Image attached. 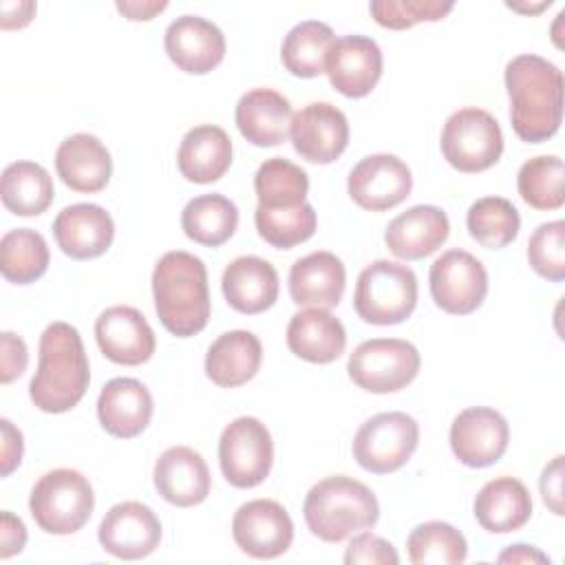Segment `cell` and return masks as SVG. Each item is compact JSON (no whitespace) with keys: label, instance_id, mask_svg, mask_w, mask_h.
<instances>
[{"label":"cell","instance_id":"obj_20","mask_svg":"<svg viewBox=\"0 0 565 565\" xmlns=\"http://www.w3.org/2000/svg\"><path fill=\"white\" fill-rule=\"evenodd\" d=\"M53 236L57 247L75 258L90 260L108 252L115 238L113 216L95 203L66 205L53 221Z\"/></svg>","mask_w":565,"mask_h":565},{"label":"cell","instance_id":"obj_48","mask_svg":"<svg viewBox=\"0 0 565 565\" xmlns=\"http://www.w3.org/2000/svg\"><path fill=\"white\" fill-rule=\"evenodd\" d=\"M35 2L31 0H18V2H2L0 4V11H2V18H0V24L4 31L9 29H22L26 26L33 15H35Z\"/></svg>","mask_w":565,"mask_h":565},{"label":"cell","instance_id":"obj_8","mask_svg":"<svg viewBox=\"0 0 565 565\" xmlns=\"http://www.w3.org/2000/svg\"><path fill=\"white\" fill-rule=\"evenodd\" d=\"M422 358L415 344L399 338H373L353 349L347 362L349 377L369 393H395L419 373Z\"/></svg>","mask_w":565,"mask_h":565},{"label":"cell","instance_id":"obj_39","mask_svg":"<svg viewBox=\"0 0 565 565\" xmlns=\"http://www.w3.org/2000/svg\"><path fill=\"white\" fill-rule=\"evenodd\" d=\"M563 159L556 154H539L527 159L516 174L521 199L534 210H558L565 203Z\"/></svg>","mask_w":565,"mask_h":565},{"label":"cell","instance_id":"obj_34","mask_svg":"<svg viewBox=\"0 0 565 565\" xmlns=\"http://www.w3.org/2000/svg\"><path fill=\"white\" fill-rule=\"evenodd\" d=\"M335 42L333 29L320 20L298 22L282 40L280 62L296 77H318L324 73V62L331 44Z\"/></svg>","mask_w":565,"mask_h":565},{"label":"cell","instance_id":"obj_5","mask_svg":"<svg viewBox=\"0 0 565 565\" xmlns=\"http://www.w3.org/2000/svg\"><path fill=\"white\" fill-rule=\"evenodd\" d=\"M95 508L90 481L73 468L44 472L31 488L29 510L33 521L46 534H75L82 530Z\"/></svg>","mask_w":565,"mask_h":565},{"label":"cell","instance_id":"obj_22","mask_svg":"<svg viewBox=\"0 0 565 565\" xmlns=\"http://www.w3.org/2000/svg\"><path fill=\"white\" fill-rule=\"evenodd\" d=\"M157 492L177 508H192L210 494L205 459L190 446H172L159 455L152 470Z\"/></svg>","mask_w":565,"mask_h":565},{"label":"cell","instance_id":"obj_2","mask_svg":"<svg viewBox=\"0 0 565 565\" xmlns=\"http://www.w3.org/2000/svg\"><path fill=\"white\" fill-rule=\"evenodd\" d=\"M90 366L79 331L68 322H51L40 335L38 371L29 395L42 413H66L86 395Z\"/></svg>","mask_w":565,"mask_h":565},{"label":"cell","instance_id":"obj_35","mask_svg":"<svg viewBox=\"0 0 565 565\" xmlns=\"http://www.w3.org/2000/svg\"><path fill=\"white\" fill-rule=\"evenodd\" d=\"M254 190L258 196V207L289 210L307 203L309 177L289 159L271 157L258 166L254 174Z\"/></svg>","mask_w":565,"mask_h":565},{"label":"cell","instance_id":"obj_47","mask_svg":"<svg viewBox=\"0 0 565 565\" xmlns=\"http://www.w3.org/2000/svg\"><path fill=\"white\" fill-rule=\"evenodd\" d=\"M26 545V527L20 516L4 510L0 516V558L20 554Z\"/></svg>","mask_w":565,"mask_h":565},{"label":"cell","instance_id":"obj_13","mask_svg":"<svg viewBox=\"0 0 565 565\" xmlns=\"http://www.w3.org/2000/svg\"><path fill=\"white\" fill-rule=\"evenodd\" d=\"M452 455L468 468H488L497 463L510 441L505 417L488 406H468L450 424Z\"/></svg>","mask_w":565,"mask_h":565},{"label":"cell","instance_id":"obj_4","mask_svg":"<svg viewBox=\"0 0 565 565\" xmlns=\"http://www.w3.org/2000/svg\"><path fill=\"white\" fill-rule=\"evenodd\" d=\"M302 516L313 536L327 543H340L369 530L380 519L377 497L362 481L333 475L309 488Z\"/></svg>","mask_w":565,"mask_h":565},{"label":"cell","instance_id":"obj_3","mask_svg":"<svg viewBox=\"0 0 565 565\" xmlns=\"http://www.w3.org/2000/svg\"><path fill=\"white\" fill-rule=\"evenodd\" d=\"M152 298L161 324L177 338H190L210 320L207 269L190 252H166L152 269Z\"/></svg>","mask_w":565,"mask_h":565},{"label":"cell","instance_id":"obj_10","mask_svg":"<svg viewBox=\"0 0 565 565\" xmlns=\"http://www.w3.org/2000/svg\"><path fill=\"white\" fill-rule=\"evenodd\" d=\"M274 463V441L267 426L256 417H236L218 439V466L225 481L247 490L260 486Z\"/></svg>","mask_w":565,"mask_h":565},{"label":"cell","instance_id":"obj_11","mask_svg":"<svg viewBox=\"0 0 565 565\" xmlns=\"http://www.w3.org/2000/svg\"><path fill=\"white\" fill-rule=\"evenodd\" d=\"M435 305L452 316L477 311L488 296V271L477 256L466 249H448L428 274Z\"/></svg>","mask_w":565,"mask_h":565},{"label":"cell","instance_id":"obj_12","mask_svg":"<svg viewBox=\"0 0 565 565\" xmlns=\"http://www.w3.org/2000/svg\"><path fill=\"white\" fill-rule=\"evenodd\" d=\"M347 190L353 203L362 210L384 212L406 201L413 190V174L399 157L377 152L360 159L353 166Z\"/></svg>","mask_w":565,"mask_h":565},{"label":"cell","instance_id":"obj_27","mask_svg":"<svg viewBox=\"0 0 565 565\" xmlns=\"http://www.w3.org/2000/svg\"><path fill=\"white\" fill-rule=\"evenodd\" d=\"M221 289L227 305L238 313H263L278 300V274L260 256H238L225 267Z\"/></svg>","mask_w":565,"mask_h":565},{"label":"cell","instance_id":"obj_17","mask_svg":"<svg viewBox=\"0 0 565 565\" xmlns=\"http://www.w3.org/2000/svg\"><path fill=\"white\" fill-rule=\"evenodd\" d=\"M382 51L369 35L335 38L327 53L324 73L331 86L351 99L369 95L382 77Z\"/></svg>","mask_w":565,"mask_h":565},{"label":"cell","instance_id":"obj_42","mask_svg":"<svg viewBox=\"0 0 565 565\" xmlns=\"http://www.w3.org/2000/svg\"><path fill=\"white\" fill-rule=\"evenodd\" d=\"M527 263L545 280L565 278V221L541 223L527 241Z\"/></svg>","mask_w":565,"mask_h":565},{"label":"cell","instance_id":"obj_46","mask_svg":"<svg viewBox=\"0 0 565 565\" xmlns=\"http://www.w3.org/2000/svg\"><path fill=\"white\" fill-rule=\"evenodd\" d=\"M2 428V450H0V472L2 477H9L22 461L24 452V437L20 428H15L9 419H0Z\"/></svg>","mask_w":565,"mask_h":565},{"label":"cell","instance_id":"obj_49","mask_svg":"<svg viewBox=\"0 0 565 565\" xmlns=\"http://www.w3.org/2000/svg\"><path fill=\"white\" fill-rule=\"evenodd\" d=\"M499 563H510V565H550V556L543 554L539 547L534 545H525V543H516L510 545L508 550H503L497 558Z\"/></svg>","mask_w":565,"mask_h":565},{"label":"cell","instance_id":"obj_36","mask_svg":"<svg viewBox=\"0 0 565 565\" xmlns=\"http://www.w3.org/2000/svg\"><path fill=\"white\" fill-rule=\"evenodd\" d=\"M49 245L31 227H18L0 238V271L13 285H29L49 267Z\"/></svg>","mask_w":565,"mask_h":565},{"label":"cell","instance_id":"obj_33","mask_svg":"<svg viewBox=\"0 0 565 565\" xmlns=\"http://www.w3.org/2000/svg\"><path fill=\"white\" fill-rule=\"evenodd\" d=\"M53 179L35 161H13L2 170V205L18 216H38L53 203Z\"/></svg>","mask_w":565,"mask_h":565},{"label":"cell","instance_id":"obj_9","mask_svg":"<svg viewBox=\"0 0 565 565\" xmlns=\"http://www.w3.org/2000/svg\"><path fill=\"white\" fill-rule=\"evenodd\" d=\"M419 444V424L402 411L377 413L355 433L351 450L360 468L388 475L408 463Z\"/></svg>","mask_w":565,"mask_h":565},{"label":"cell","instance_id":"obj_21","mask_svg":"<svg viewBox=\"0 0 565 565\" xmlns=\"http://www.w3.org/2000/svg\"><path fill=\"white\" fill-rule=\"evenodd\" d=\"M154 402L143 382L135 377H113L97 397V419L102 428L119 439L141 435L152 419Z\"/></svg>","mask_w":565,"mask_h":565},{"label":"cell","instance_id":"obj_14","mask_svg":"<svg viewBox=\"0 0 565 565\" xmlns=\"http://www.w3.org/2000/svg\"><path fill=\"white\" fill-rule=\"evenodd\" d=\"M232 536L247 556L276 558L294 543V521L278 501L254 499L234 512Z\"/></svg>","mask_w":565,"mask_h":565},{"label":"cell","instance_id":"obj_16","mask_svg":"<svg viewBox=\"0 0 565 565\" xmlns=\"http://www.w3.org/2000/svg\"><path fill=\"white\" fill-rule=\"evenodd\" d=\"M294 150L309 163L335 161L349 143L347 115L329 102H311L291 117Z\"/></svg>","mask_w":565,"mask_h":565},{"label":"cell","instance_id":"obj_32","mask_svg":"<svg viewBox=\"0 0 565 565\" xmlns=\"http://www.w3.org/2000/svg\"><path fill=\"white\" fill-rule=\"evenodd\" d=\"M238 227V207L227 196L212 192L194 196L181 212L183 234L205 247H218L234 236Z\"/></svg>","mask_w":565,"mask_h":565},{"label":"cell","instance_id":"obj_41","mask_svg":"<svg viewBox=\"0 0 565 565\" xmlns=\"http://www.w3.org/2000/svg\"><path fill=\"white\" fill-rule=\"evenodd\" d=\"M452 9V2L441 0H373L369 4L373 20L393 31H404L419 22H437Z\"/></svg>","mask_w":565,"mask_h":565},{"label":"cell","instance_id":"obj_15","mask_svg":"<svg viewBox=\"0 0 565 565\" xmlns=\"http://www.w3.org/2000/svg\"><path fill=\"white\" fill-rule=\"evenodd\" d=\"M97 541L115 558L139 561L159 547L161 521L146 503L121 501L104 514Z\"/></svg>","mask_w":565,"mask_h":565},{"label":"cell","instance_id":"obj_37","mask_svg":"<svg viewBox=\"0 0 565 565\" xmlns=\"http://www.w3.org/2000/svg\"><path fill=\"white\" fill-rule=\"evenodd\" d=\"M466 227L481 247L501 249L519 236L521 216L512 201L503 196H483L468 207Z\"/></svg>","mask_w":565,"mask_h":565},{"label":"cell","instance_id":"obj_25","mask_svg":"<svg viewBox=\"0 0 565 565\" xmlns=\"http://www.w3.org/2000/svg\"><path fill=\"white\" fill-rule=\"evenodd\" d=\"M234 117L241 135L249 143L271 148L287 141L294 113L282 93L274 88H252L241 95Z\"/></svg>","mask_w":565,"mask_h":565},{"label":"cell","instance_id":"obj_44","mask_svg":"<svg viewBox=\"0 0 565 565\" xmlns=\"http://www.w3.org/2000/svg\"><path fill=\"white\" fill-rule=\"evenodd\" d=\"M2 353H0V380L2 384L13 382L26 371L29 364V349L20 335L13 331H2L0 335Z\"/></svg>","mask_w":565,"mask_h":565},{"label":"cell","instance_id":"obj_26","mask_svg":"<svg viewBox=\"0 0 565 565\" xmlns=\"http://www.w3.org/2000/svg\"><path fill=\"white\" fill-rule=\"evenodd\" d=\"M289 296L296 305L338 307L347 287L344 263L331 252H311L289 269Z\"/></svg>","mask_w":565,"mask_h":565},{"label":"cell","instance_id":"obj_23","mask_svg":"<svg viewBox=\"0 0 565 565\" xmlns=\"http://www.w3.org/2000/svg\"><path fill=\"white\" fill-rule=\"evenodd\" d=\"M450 234L448 214L437 205H413L397 214L384 232L388 252L402 260H419L437 252Z\"/></svg>","mask_w":565,"mask_h":565},{"label":"cell","instance_id":"obj_19","mask_svg":"<svg viewBox=\"0 0 565 565\" xmlns=\"http://www.w3.org/2000/svg\"><path fill=\"white\" fill-rule=\"evenodd\" d=\"M163 49L179 71L205 75L223 62L225 35L214 22L201 15H181L168 24Z\"/></svg>","mask_w":565,"mask_h":565},{"label":"cell","instance_id":"obj_45","mask_svg":"<svg viewBox=\"0 0 565 565\" xmlns=\"http://www.w3.org/2000/svg\"><path fill=\"white\" fill-rule=\"evenodd\" d=\"M543 503L556 514L563 516V455H556L541 472L539 479Z\"/></svg>","mask_w":565,"mask_h":565},{"label":"cell","instance_id":"obj_43","mask_svg":"<svg viewBox=\"0 0 565 565\" xmlns=\"http://www.w3.org/2000/svg\"><path fill=\"white\" fill-rule=\"evenodd\" d=\"M344 563L347 565H397L399 554L382 536H375L362 530L351 536L349 547L344 552Z\"/></svg>","mask_w":565,"mask_h":565},{"label":"cell","instance_id":"obj_24","mask_svg":"<svg viewBox=\"0 0 565 565\" xmlns=\"http://www.w3.org/2000/svg\"><path fill=\"white\" fill-rule=\"evenodd\" d=\"M55 170L62 183L75 192H102L113 174L108 148L88 132L66 137L55 150Z\"/></svg>","mask_w":565,"mask_h":565},{"label":"cell","instance_id":"obj_40","mask_svg":"<svg viewBox=\"0 0 565 565\" xmlns=\"http://www.w3.org/2000/svg\"><path fill=\"white\" fill-rule=\"evenodd\" d=\"M254 223L265 243L278 249H291L313 236L318 216L311 203L289 210H265L256 205Z\"/></svg>","mask_w":565,"mask_h":565},{"label":"cell","instance_id":"obj_38","mask_svg":"<svg viewBox=\"0 0 565 565\" xmlns=\"http://www.w3.org/2000/svg\"><path fill=\"white\" fill-rule=\"evenodd\" d=\"M408 561L415 565H459L468 556L466 536L450 523L426 521L406 539Z\"/></svg>","mask_w":565,"mask_h":565},{"label":"cell","instance_id":"obj_6","mask_svg":"<svg viewBox=\"0 0 565 565\" xmlns=\"http://www.w3.org/2000/svg\"><path fill=\"white\" fill-rule=\"evenodd\" d=\"M417 307V276L408 265L375 260L355 282L353 309L369 324H399Z\"/></svg>","mask_w":565,"mask_h":565},{"label":"cell","instance_id":"obj_51","mask_svg":"<svg viewBox=\"0 0 565 565\" xmlns=\"http://www.w3.org/2000/svg\"><path fill=\"white\" fill-rule=\"evenodd\" d=\"M550 4H552V0H545V2L536 4V7H532V4H510V2H508L510 9H514V11H525V13H539V11H543L545 7H550Z\"/></svg>","mask_w":565,"mask_h":565},{"label":"cell","instance_id":"obj_50","mask_svg":"<svg viewBox=\"0 0 565 565\" xmlns=\"http://www.w3.org/2000/svg\"><path fill=\"white\" fill-rule=\"evenodd\" d=\"M117 11L124 15V18H128V20H132V22H148V20H152L157 13H161L166 7H168V2H157V0H148V2H139V0H117Z\"/></svg>","mask_w":565,"mask_h":565},{"label":"cell","instance_id":"obj_7","mask_svg":"<svg viewBox=\"0 0 565 565\" xmlns=\"http://www.w3.org/2000/svg\"><path fill=\"white\" fill-rule=\"evenodd\" d=\"M441 154L459 172L472 174L492 168L503 154L499 121L483 108H459L441 128Z\"/></svg>","mask_w":565,"mask_h":565},{"label":"cell","instance_id":"obj_28","mask_svg":"<svg viewBox=\"0 0 565 565\" xmlns=\"http://www.w3.org/2000/svg\"><path fill=\"white\" fill-rule=\"evenodd\" d=\"M287 347L300 360L329 364L344 353L347 331L329 309L309 307L291 316L287 324Z\"/></svg>","mask_w":565,"mask_h":565},{"label":"cell","instance_id":"obj_31","mask_svg":"<svg viewBox=\"0 0 565 565\" xmlns=\"http://www.w3.org/2000/svg\"><path fill=\"white\" fill-rule=\"evenodd\" d=\"M263 344L245 329L221 333L205 353V375L221 388L247 384L260 369Z\"/></svg>","mask_w":565,"mask_h":565},{"label":"cell","instance_id":"obj_1","mask_svg":"<svg viewBox=\"0 0 565 565\" xmlns=\"http://www.w3.org/2000/svg\"><path fill=\"white\" fill-rule=\"evenodd\" d=\"M510 121L525 143H543L563 121V71L550 60L521 53L505 64Z\"/></svg>","mask_w":565,"mask_h":565},{"label":"cell","instance_id":"obj_30","mask_svg":"<svg viewBox=\"0 0 565 565\" xmlns=\"http://www.w3.org/2000/svg\"><path fill=\"white\" fill-rule=\"evenodd\" d=\"M177 166L181 177L192 183H214L232 166V139L221 126H194L181 139Z\"/></svg>","mask_w":565,"mask_h":565},{"label":"cell","instance_id":"obj_29","mask_svg":"<svg viewBox=\"0 0 565 565\" xmlns=\"http://www.w3.org/2000/svg\"><path fill=\"white\" fill-rule=\"evenodd\" d=\"M477 523L490 534L521 530L532 516V497L516 477L490 479L472 503Z\"/></svg>","mask_w":565,"mask_h":565},{"label":"cell","instance_id":"obj_18","mask_svg":"<svg viewBox=\"0 0 565 565\" xmlns=\"http://www.w3.org/2000/svg\"><path fill=\"white\" fill-rule=\"evenodd\" d=\"M95 340L110 362L124 366L148 362L157 349V338L146 316L128 305L108 307L97 316Z\"/></svg>","mask_w":565,"mask_h":565}]
</instances>
